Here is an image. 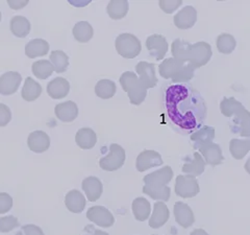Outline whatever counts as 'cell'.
Returning a JSON list of instances; mask_svg holds the SVG:
<instances>
[{
	"label": "cell",
	"mask_w": 250,
	"mask_h": 235,
	"mask_svg": "<svg viewBox=\"0 0 250 235\" xmlns=\"http://www.w3.org/2000/svg\"><path fill=\"white\" fill-rule=\"evenodd\" d=\"M221 113L232 118L230 130L234 134H239L241 137H250V112L234 97H224L220 103Z\"/></svg>",
	"instance_id": "obj_1"
},
{
	"label": "cell",
	"mask_w": 250,
	"mask_h": 235,
	"mask_svg": "<svg viewBox=\"0 0 250 235\" xmlns=\"http://www.w3.org/2000/svg\"><path fill=\"white\" fill-rule=\"evenodd\" d=\"M160 74L165 80L171 78L173 83H186L194 76L195 68L189 63H183L174 58L164 60L159 66Z\"/></svg>",
	"instance_id": "obj_2"
},
{
	"label": "cell",
	"mask_w": 250,
	"mask_h": 235,
	"mask_svg": "<svg viewBox=\"0 0 250 235\" xmlns=\"http://www.w3.org/2000/svg\"><path fill=\"white\" fill-rule=\"evenodd\" d=\"M120 84L122 89L127 93L130 103L139 106L145 100L147 95V89L140 82L137 74L132 71H125L120 76Z\"/></svg>",
	"instance_id": "obj_3"
},
{
	"label": "cell",
	"mask_w": 250,
	"mask_h": 235,
	"mask_svg": "<svg viewBox=\"0 0 250 235\" xmlns=\"http://www.w3.org/2000/svg\"><path fill=\"white\" fill-rule=\"evenodd\" d=\"M116 50L125 59H134L142 51V45L139 39L131 34H121L115 41Z\"/></svg>",
	"instance_id": "obj_4"
},
{
	"label": "cell",
	"mask_w": 250,
	"mask_h": 235,
	"mask_svg": "<svg viewBox=\"0 0 250 235\" xmlns=\"http://www.w3.org/2000/svg\"><path fill=\"white\" fill-rule=\"evenodd\" d=\"M212 46L207 42H197L190 45L189 57L188 63L192 65L195 69L207 65L208 61L212 58Z\"/></svg>",
	"instance_id": "obj_5"
},
{
	"label": "cell",
	"mask_w": 250,
	"mask_h": 235,
	"mask_svg": "<svg viewBox=\"0 0 250 235\" xmlns=\"http://www.w3.org/2000/svg\"><path fill=\"white\" fill-rule=\"evenodd\" d=\"M125 159L126 154L124 148L119 144L113 143L109 146L108 155L99 160V166L105 171H115L123 166Z\"/></svg>",
	"instance_id": "obj_6"
},
{
	"label": "cell",
	"mask_w": 250,
	"mask_h": 235,
	"mask_svg": "<svg viewBox=\"0 0 250 235\" xmlns=\"http://www.w3.org/2000/svg\"><path fill=\"white\" fill-rule=\"evenodd\" d=\"M174 190L178 197L184 199H190L196 197L200 191V187L197 179L194 176L179 175L176 177Z\"/></svg>",
	"instance_id": "obj_7"
},
{
	"label": "cell",
	"mask_w": 250,
	"mask_h": 235,
	"mask_svg": "<svg viewBox=\"0 0 250 235\" xmlns=\"http://www.w3.org/2000/svg\"><path fill=\"white\" fill-rule=\"evenodd\" d=\"M87 218L95 225L109 228L115 223V217L111 211L104 206H93L87 211Z\"/></svg>",
	"instance_id": "obj_8"
},
{
	"label": "cell",
	"mask_w": 250,
	"mask_h": 235,
	"mask_svg": "<svg viewBox=\"0 0 250 235\" xmlns=\"http://www.w3.org/2000/svg\"><path fill=\"white\" fill-rule=\"evenodd\" d=\"M136 71L139 74L140 82L146 89L154 88L158 85V77L155 75V65L145 61L140 62L136 66Z\"/></svg>",
	"instance_id": "obj_9"
},
{
	"label": "cell",
	"mask_w": 250,
	"mask_h": 235,
	"mask_svg": "<svg viewBox=\"0 0 250 235\" xmlns=\"http://www.w3.org/2000/svg\"><path fill=\"white\" fill-rule=\"evenodd\" d=\"M146 47L149 54L155 60H163L168 51V43L166 38L162 35H151L147 38Z\"/></svg>",
	"instance_id": "obj_10"
},
{
	"label": "cell",
	"mask_w": 250,
	"mask_h": 235,
	"mask_svg": "<svg viewBox=\"0 0 250 235\" xmlns=\"http://www.w3.org/2000/svg\"><path fill=\"white\" fill-rule=\"evenodd\" d=\"M162 164V156L158 152L152 150H145L139 154L136 161V168L138 171L143 172L149 168L160 166Z\"/></svg>",
	"instance_id": "obj_11"
},
{
	"label": "cell",
	"mask_w": 250,
	"mask_h": 235,
	"mask_svg": "<svg viewBox=\"0 0 250 235\" xmlns=\"http://www.w3.org/2000/svg\"><path fill=\"white\" fill-rule=\"evenodd\" d=\"M22 76L17 71H9L0 76V94L2 95H12L19 88Z\"/></svg>",
	"instance_id": "obj_12"
},
{
	"label": "cell",
	"mask_w": 250,
	"mask_h": 235,
	"mask_svg": "<svg viewBox=\"0 0 250 235\" xmlns=\"http://www.w3.org/2000/svg\"><path fill=\"white\" fill-rule=\"evenodd\" d=\"M197 20V12L192 5H187L175 16L173 22L179 29H189L194 26Z\"/></svg>",
	"instance_id": "obj_13"
},
{
	"label": "cell",
	"mask_w": 250,
	"mask_h": 235,
	"mask_svg": "<svg viewBox=\"0 0 250 235\" xmlns=\"http://www.w3.org/2000/svg\"><path fill=\"white\" fill-rule=\"evenodd\" d=\"M173 212L175 216V221L176 223L182 226L183 228L187 229L191 227L194 222H195V216L193 213V210L191 207L188 205V204L184 202H176L174 208H173Z\"/></svg>",
	"instance_id": "obj_14"
},
{
	"label": "cell",
	"mask_w": 250,
	"mask_h": 235,
	"mask_svg": "<svg viewBox=\"0 0 250 235\" xmlns=\"http://www.w3.org/2000/svg\"><path fill=\"white\" fill-rule=\"evenodd\" d=\"M29 150L37 154H42L50 146V138L43 131H35L30 133L27 139Z\"/></svg>",
	"instance_id": "obj_15"
},
{
	"label": "cell",
	"mask_w": 250,
	"mask_h": 235,
	"mask_svg": "<svg viewBox=\"0 0 250 235\" xmlns=\"http://www.w3.org/2000/svg\"><path fill=\"white\" fill-rule=\"evenodd\" d=\"M199 152L202 155V158L205 159L207 164H209L212 166H216L221 164L224 160L222 154V150L219 144L217 143H208L203 145L199 148Z\"/></svg>",
	"instance_id": "obj_16"
},
{
	"label": "cell",
	"mask_w": 250,
	"mask_h": 235,
	"mask_svg": "<svg viewBox=\"0 0 250 235\" xmlns=\"http://www.w3.org/2000/svg\"><path fill=\"white\" fill-rule=\"evenodd\" d=\"M170 218V211L164 202H156L153 212L149 218V226L152 229H159L165 225Z\"/></svg>",
	"instance_id": "obj_17"
},
{
	"label": "cell",
	"mask_w": 250,
	"mask_h": 235,
	"mask_svg": "<svg viewBox=\"0 0 250 235\" xmlns=\"http://www.w3.org/2000/svg\"><path fill=\"white\" fill-rule=\"evenodd\" d=\"M83 189L90 202H96L104 192V186L97 177L85 178L82 183Z\"/></svg>",
	"instance_id": "obj_18"
},
{
	"label": "cell",
	"mask_w": 250,
	"mask_h": 235,
	"mask_svg": "<svg viewBox=\"0 0 250 235\" xmlns=\"http://www.w3.org/2000/svg\"><path fill=\"white\" fill-rule=\"evenodd\" d=\"M58 118L62 122H72L78 115V107L72 100L64 101L56 106L54 108Z\"/></svg>",
	"instance_id": "obj_19"
},
{
	"label": "cell",
	"mask_w": 250,
	"mask_h": 235,
	"mask_svg": "<svg viewBox=\"0 0 250 235\" xmlns=\"http://www.w3.org/2000/svg\"><path fill=\"white\" fill-rule=\"evenodd\" d=\"M70 84L64 77H56L47 85V93L53 99H61L68 95Z\"/></svg>",
	"instance_id": "obj_20"
},
{
	"label": "cell",
	"mask_w": 250,
	"mask_h": 235,
	"mask_svg": "<svg viewBox=\"0 0 250 235\" xmlns=\"http://www.w3.org/2000/svg\"><path fill=\"white\" fill-rule=\"evenodd\" d=\"M172 178H173V170L167 165L145 176L143 181L145 185H167Z\"/></svg>",
	"instance_id": "obj_21"
},
{
	"label": "cell",
	"mask_w": 250,
	"mask_h": 235,
	"mask_svg": "<svg viewBox=\"0 0 250 235\" xmlns=\"http://www.w3.org/2000/svg\"><path fill=\"white\" fill-rule=\"evenodd\" d=\"M85 198L83 194L76 189L70 190L65 197V205L72 213H82L85 207Z\"/></svg>",
	"instance_id": "obj_22"
},
{
	"label": "cell",
	"mask_w": 250,
	"mask_h": 235,
	"mask_svg": "<svg viewBox=\"0 0 250 235\" xmlns=\"http://www.w3.org/2000/svg\"><path fill=\"white\" fill-rule=\"evenodd\" d=\"M190 138L193 142L194 148L199 150L201 146L213 142V140L215 138V129L212 127H208V125H206V127H202L198 131L194 132Z\"/></svg>",
	"instance_id": "obj_23"
},
{
	"label": "cell",
	"mask_w": 250,
	"mask_h": 235,
	"mask_svg": "<svg viewBox=\"0 0 250 235\" xmlns=\"http://www.w3.org/2000/svg\"><path fill=\"white\" fill-rule=\"evenodd\" d=\"M76 144L83 150H91L97 142L96 133L90 128L80 129L75 136Z\"/></svg>",
	"instance_id": "obj_24"
},
{
	"label": "cell",
	"mask_w": 250,
	"mask_h": 235,
	"mask_svg": "<svg viewBox=\"0 0 250 235\" xmlns=\"http://www.w3.org/2000/svg\"><path fill=\"white\" fill-rule=\"evenodd\" d=\"M49 51V44L43 39H34L25 46V54L29 59L44 57Z\"/></svg>",
	"instance_id": "obj_25"
},
{
	"label": "cell",
	"mask_w": 250,
	"mask_h": 235,
	"mask_svg": "<svg viewBox=\"0 0 250 235\" xmlns=\"http://www.w3.org/2000/svg\"><path fill=\"white\" fill-rule=\"evenodd\" d=\"M131 210L135 218L139 222H145L150 216L151 206L150 203L145 198H137L131 204Z\"/></svg>",
	"instance_id": "obj_26"
},
{
	"label": "cell",
	"mask_w": 250,
	"mask_h": 235,
	"mask_svg": "<svg viewBox=\"0 0 250 235\" xmlns=\"http://www.w3.org/2000/svg\"><path fill=\"white\" fill-rule=\"evenodd\" d=\"M206 164L207 163L205 159L202 158V156L198 152H195L193 155V160L187 161L183 165L182 170L185 172V174L197 177V176H200L202 172L205 171Z\"/></svg>",
	"instance_id": "obj_27"
},
{
	"label": "cell",
	"mask_w": 250,
	"mask_h": 235,
	"mask_svg": "<svg viewBox=\"0 0 250 235\" xmlns=\"http://www.w3.org/2000/svg\"><path fill=\"white\" fill-rule=\"evenodd\" d=\"M72 34L76 41L80 43H87L93 38L94 29L89 22L80 21L73 26Z\"/></svg>",
	"instance_id": "obj_28"
},
{
	"label": "cell",
	"mask_w": 250,
	"mask_h": 235,
	"mask_svg": "<svg viewBox=\"0 0 250 235\" xmlns=\"http://www.w3.org/2000/svg\"><path fill=\"white\" fill-rule=\"evenodd\" d=\"M42 93V86L38 82L34 81L31 77H27L23 86L21 95L25 101H34L40 97Z\"/></svg>",
	"instance_id": "obj_29"
},
{
	"label": "cell",
	"mask_w": 250,
	"mask_h": 235,
	"mask_svg": "<svg viewBox=\"0 0 250 235\" xmlns=\"http://www.w3.org/2000/svg\"><path fill=\"white\" fill-rule=\"evenodd\" d=\"M143 192L153 200L167 202L170 199L171 189L167 185H144Z\"/></svg>",
	"instance_id": "obj_30"
},
{
	"label": "cell",
	"mask_w": 250,
	"mask_h": 235,
	"mask_svg": "<svg viewBox=\"0 0 250 235\" xmlns=\"http://www.w3.org/2000/svg\"><path fill=\"white\" fill-rule=\"evenodd\" d=\"M11 31L18 38H25L30 31V22L23 16H15L10 23Z\"/></svg>",
	"instance_id": "obj_31"
},
{
	"label": "cell",
	"mask_w": 250,
	"mask_h": 235,
	"mask_svg": "<svg viewBox=\"0 0 250 235\" xmlns=\"http://www.w3.org/2000/svg\"><path fill=\"white\" fill-rule=\"evenodd\" d=\"M250 150V137L247 139H231L229 151L236 160L243 159Z\"/></svg>",
	"instance_id": "obj_32"
},
{
	"label": "cell",
	"mask_w": 250,
	"mask_h": 235,
	"mask_svg": "<svg viewBox=\"0 0 250 235\" xmlns=\"http://www.w3.org/2000/svg\"><path fill=\"white\" fill-rule=\"evenodd\" d=\"M128 7V2L125 1V0H113V1L108 2L106 6V12L112 19L120 20L126 16Z\"/></svg>",
	"instance_id": "obj_33"
},
{
	"label": "cell",
	"mask_w": 250,
	"mask_h": 235,
	"mask_svg": "<svg viewBox=\"0 0 250 235\" xmlns=\"http://www.w3.org/2000/svg\"><path fill=\"white\" fill-rule=\"evenodd\" d=\"M190 45L191 44L189 42L182 40V39H176L171 46L172 57L183 63H188Z\"/></svg>",
	"instance_id": "obj_34"
},
{
	"label": "cell",
	"mask_w": 250,
	"mask_h": 235,
	"mask_svg": "<svg viewBox=\"0 0 250 235\" xmlns=\"http://www.w3.org/2000/svg\"><path fill=\"white\" fill-rule=\"evenodd\" d=\"M31 71H33L34 75L40 80H46L48 78L52 72L54 71V68L51 64V62L48 60H40L35 62L31 65Z\"/></svg>",
	"instance_id": "obj_35"
},
{
	"label": "cell",
	"mask_w": 250,
	"mask_h": 235,
	"mask_svg": "<svg viewBox=\"0 0 250 235\" xmlns=\"http://www.w3.org/2000/svg\"><path fill=\"white\" fill-rule=\"evenodd\" d=\"M117 91L116 84L111 80H100L95 86L96 95L103 99L112 98Z\"/></svg>",
	"instance_id": "obj_36"
},
{
	"label": "cell",
	"mask_w": 250,
	"mask_h": 235,
	"mask_svg": "<svg viewBox=\"0 0 250 235\" xmlns=\"http://www.w3.org/2000/svg\"><path fill=\"white\" fill-rule=\"evenodd\" d=\"M50 62L54 68V71L58 73L65 72L69 66V58L67 54L62 50H53L50 53Z\"/></svg>",
	"instance_id": "obj_37"
},
{
	"label": "cell",
	"mask_w": 250,
	"mask_h": 235,
	"mask_svg": "<svg viewBox=\"0 0 250 235\" xmlns=\"http://www.w3.org/2000/svg\"><path fill=\"white\" fill-rule=\"evenodd\" d=\"M217 48L223 54H229L231 53L234 48H236V39L233 38V36L229 34H221L219 35L217 38Z\"/></svg>",
	"instance_id": "obj_38"
},
{
	"label": "cell",
	"mask_w": 250,
	"mask_h": 235,
	"mask_svg": "<svg viewBox=\"0 0 250 235\" xmlns=\"http://www.w3.org/2000/svg\"><path fill=\"white\" fill-rule=\"evenodd\" d=\"M19 226V221L14 215L0 217V232L7 233Z\"/></svg>",
	"instance_id": "obj_39"
},
{
	"label": "cell",
	"mask_w": 250,
	"mask_h": 235,
	"mask_svg": "<svg viewBox=\"0 0 250 235\" xmlns=\"http://www.w3.org/2000/svg\"><path fill=\"white\" fill-rule=\"evenodd\" d=\"M159 4L164 13L172 14L183 4V1L182 0H169V1H167V0H162V1L159 2Z\"/></svg>",
	"instance_id": "obj_40"
},
{
	"label": "cell",
	"mask_w": 250,
	"mask_h": 235,
	"mask_svg": "<svg viewBox=\"0 0 250 235\" xmlns=\"http://www.w3.org/2000/svg\"><path fill=\"white\" fill-rule=\"evenodd\" d=\"M13 207V199L9 193L0 192V214H4Z\"/></svg>",
	"instance_id": "obj_41"
},
{
	"label": "cell",
	"mask_w": 250,
	"mask_h": 235,
	"mask_svg": "<svg viewBox=\"0 0 250 235\" xmlns=\"http://www.w3.org/2000/svg\"><path fill=\"white\" fill-rule=\"evenodd\" d=\"M12 119V113L10 108L4 104H0V128L5 127Z\"/></svg>",
	"instance_id": "obj_42"
},
{
	"label": "cell",
	"mask_w": 250,
	"mask_h": 235,
	"mask_svg": "<svg viewBox=\"0 0 250 235\" xmlns=\"http://www.w3.org/2000/svg\"><path fill=\"white\" fill-rule=\"evenodd\" d=\"M22 231L24 232L25 235H44V232L40 227L36 225H25L22 227Z\"/></svg>",
	"instance_id": "obj_43"
},
{
	"label": "cell",
	"mask_w": 250,
	"mask_h": 235,
	"mask_svg": "<svg viewBox=\"0 0 250 235\" xmlns=\"http://www.w3.org/2000/svg\"><path fill=\"white\" fill-rule=\"evenodd\" d=\"M84 232H85L84 235H108V233L95 229L94 228V226H91V225H88L87 227H85Z\"/></svg>",
	"instance_id": "obj_44"
},
{
	"label": "cell",
	"mask_w": 250,
	"mask_h": 235,
	"mask_svg": "<svg viewBox=\"0 0 250 235\" xmlns=\"http://www.w3.org/2000/svg\"><path fill=\"white\" fill-rule=\"evenodd\" d=\"M7 4H9L13 10H20L23 6H25L28 4V1H7Z\"/></svg>",
	"instance_id": "obj_45"
},
{
	"label": "cell",
	"mask_w": 250,
	"mask_h": 235,
	"mask_svg": "<svg viewBox=\"0 0 250 235\" xmlns=\"http://www.w3.org/2000/svg\"><path fill=\"white\" fill-rule=\"evenodd\" d=\"M190 235H208V232L203 229H195Z\"/></svg>",
	"instance_id": "obj_46"
},
{
	"label": "cell",
	"mask_w": 250,
	"mask_h": 235,
	"mask_svg": "<svg viewBox=\"0 0 250 235\" xmlns=\"http://www.w3.org/2000/svg\"><path fill=\"white\" fill-rule=\"evenodd\" d=\"M244 168H245V170L248 172V174L250 175V158L246 161L245 165H244Z\"/></svg>",
	"instance_id": "obj_47"
},
{
	"label": "cell",
	"mask_w": 250,
	"mask_h": 235,
	"mask_svg": "<svg viewBox=\"0 0 250 235\" xmlns=\"http://www.w3.org/2000/svg\"><path fill=\"white\" fill-rule=\"evenodd\" d=\"M0 21H1V13H0Z\"/></svg>",
	"instance_id": "obj_48"
},
{
	"label": "cell",
	"mask_w": 250,
	"mask_h": 235,
	"mask_svg": "<svg viewBox=\"0 0 250 235\" xmlns=\"http://www.w3.org/2000/svg\"><path fill=\"white\" fill-rule=\"evenodd\" d=\"M153 235H156V234H153Z\"/></svg>",
	"instance_id": "obj_49"
}]
</instances>
